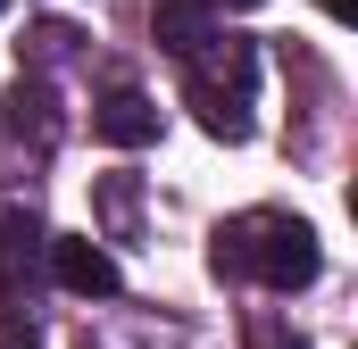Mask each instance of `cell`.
Instances as JSON below:
<instances>
[{
    "label": "cell",
    "instance_id": "6da1fadb",
    "mask_svg": "<svg viewBox=\"0 0 358 349\" xmlns=\"http://www.w3.org/2000/svg\"><path fill=\"white\" fill-rule=\"evenodd\" d=\"M208 266L217 274H250L267 291H300V283H317V233L300 216H283V208H250V216H234L217 233Z\"/></svg>",
    "mask_w": 358,
    "mask_h": 349
},
{
    "label": "cell",
    "instance_id": "7a4b0ae2",
    "mask_svg": "<svg viewBox=\"0 0 358 349\" xmlns=\"http://www.w3.org/2000/svg\"><path fill=\"white\" fill-rule=\"evenodd\" d=\"M183 67H192V108H200V133L242 142V133H250V50L234 42V50H225V75H217V67H200V59H183Z\"/></svg>",
    "mask_w": 358,
    "mask_h": 349
},
{
    "label": "cell",
    "instance_id": "3957f363",
    "mask_svg": "<svg viewBox=\"0 0 358 349\" xmlns=\"http://www.w3.org/2000/svg\"><path fill=\"white\" fill-rule=\"evenodd\" d=\"M50 274H59L76 299H108V291L125 283V274H117V258H108L92 233H59V242H50Z\"/></svg>",
    "mask_w": 358,
    "mask_h": 349
},
{
    "label": "cell",
    "instance_id": "277c9868",
    "mask_svg": "<svg viewBox=\"0 0 358 349\" xmlns=\"http://www.w3.org/2000/svg\"><path fill=\"white\" fill-rule=\"evenodd\" d=\"M92 133H100L108 150H142V142H159V108H150L142 91H108L100 117H92Z\"/></svg>",
    "mask_w": 358,
    "mask_h": 349
},
{
    "label": "cell",
    "instance_id": "5b68a950",
    "mask_svg": "<svg viewBox=\"0 0 358 349\" xmlns=\"http://www.w3.org/2000/svg\"><path fill=\"white\" fill-rule=\"evenodd\" d=\"M159 50H176V59H200L208 50V0H159Z\"/></svg>",
    "mask_w": 358,
    "mask_h": 349
},
{
    "label": "cell",
    "instance_id": "8992f818",
    "mask_svg": "<svg viewBox=\"0 0 358 349\" xmlns=\"http://www.w3.org/2000/svg\"><path fill=\"white\" fill-rule=\"evenodd\" d=\"M8 133H17V142H34V150H50V142H59L50 84H17V91H8Z\"/></svg>",
    "mask_w": 358,
    "mask_h": 349
},
{
    "label": "cell",
    "instance_id": "52a82bcc",
    "mask_svg": "<svg viewBox=\"0 0 358 349\" xmlns=\"http://www.w3.org/2000/svg\"><path fill=\"white\" fill-rule=\"evenodd\" d=\"M259 349H308V341H292V333H259Z\"/></svg>",
    "mask_w": 358,
    "mask_h": 349
},
{
    "label": "cell",
    "instance_id": "ba28073f",
    "mask_svg": "<svg viewBox=\"0 0 358 349\" xmlns=\"http://www.w3.org/2000/svg\"><path fill=\"white\" fill-rule=\"evenodd\" d=\"M325 17H342V25H350V17H358V0H325Z\"/></svg>",
    "mask_w": 358,
    "mask_h": 349
},
{
    "label": "cell",
    "instance_id": "9c48e42d",
    "mask_svg": "<svg viewBox=\"0 0 358 349\" xmlns=\"http://www.w3.org/2000/svg\"><path fill=\"white\" fill-rule=\"evenodd\" d=\"M225 8H259V0H225Z\"/></svg>",
    "mask_w": 358,
    "mask_h": 349
},
{
    "label": "cell",
    "instance_id": "30bf717a",
    "mask_svg": "<svg viewBox=\"0 0 358 349\" xmlns=\"http://www.w3.org/2000/svg\"><path fill=\"white\" fill-rule=\"evenodd\" d=\"M0 8H8V0H0Z\"/></svg>",
    "mask_w": 358,
    "mask_h": 349
}]
</instances>
